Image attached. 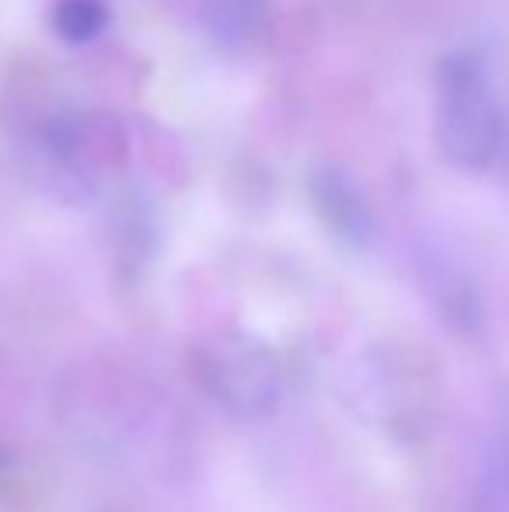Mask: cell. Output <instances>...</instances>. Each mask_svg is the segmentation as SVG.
Returning a JSON list of instances; mask_svg holds the SVG:
<instances>
[{
    "label": "cell",
    "instance_id": "cell-3",
    "mask_svg": "<svg viewBox=\"0 0 509 512\" xmlns=\"http://www.w3.org/2000/svg\"><path fill=\"white\" fill-rule=\"evenodd\" d=\"M112 11L105 0H56L53 4V28L74 46L95 42L109 28Z\"/></svg>",
    "mask_w": 509,
    "mask_h": 512
},
{
    "label": "cell",
    "instance_id": "cell-1",
    "mask_svg": "<svg viewBox=\"0 0 509 512\" xmlns=\"http://www.w3.org/2000/svg\"><path fill=\"white\" fill-rule=\"evenodd\" d=\"M440 136L457 161H478L492 147V112L482 74L454 56L440 67Z\"/></svg>",
    "mask_w": 509,
    "mask_h": 512
},
{
    "label": "cell",
    "instance_id": "cell-2",
    "mask_svg": "<svg viewBox=\"0 0 509 512\" xmlns=\"http://www.w3.org/2000/svg\"><path fill=\"white\" fill-rule=\"evenodd\" d=\"M203 21L217 53L245 56L265 28V0H203Z\"/></svg>",
    "mask_w": 509,
    "mask_h": 512
}]
</instances>
